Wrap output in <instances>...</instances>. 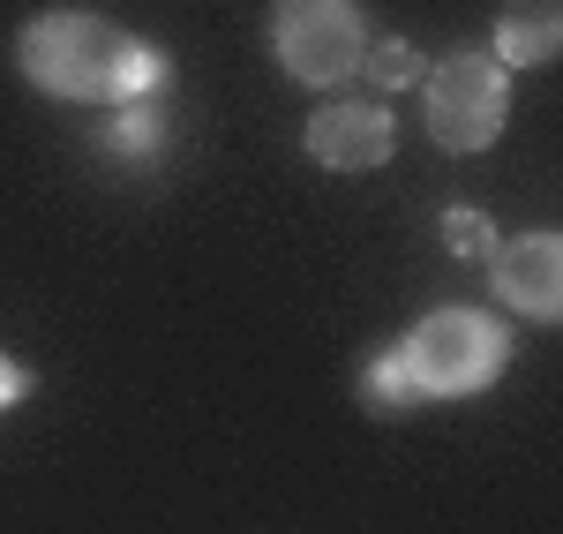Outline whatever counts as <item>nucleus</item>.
I'll use <instances>...</instances> for the list:
<instances>
[{
  "instance_id": "f03ea898",
  "label": "nucleus",
  "mask_w": 563,
  "mask_h": 534,
  "mask_svg": "<svg viewBox=\"0 0 563 534\" xmlns=\"http://www.w3.org/2000/svg\"><path fill=\"white\" fill-rule=\"evenodd\" d=\"M398 361H406V377H413L421 400H474V392H488L504 377L511 339L481 309H435L398 339Z\"/></svg>"
},
{
  "instance_id": "7ed1b4c3",
  "label": "nucleus",
  "mask_w": 563,
  "mask_h": 534,
  "mask_svg": "<svg viewBox=\"0 0 563 534\" xmlns=\"http://www.w3.org/2000/svg\"><path fill=\"white\" fill-rule=\"evenodd\" d=\"M421 113H429V135L451 159H474L511 121V68L496 53H451L443 68H429Z\"/></svg>"
},
{
  "instance_id": "20e7f679",
  "label": "nucleus",
  "mask_w": 563,
  "mask_h": 534,
  "mask_svg": "<svg viewBox=\"0 0 563 534\" xmlns=\"http://www.w3.org/2000/svg\"><path fill=\"white\" fill-rule=\"evenodd\" d=\"M271 45L286 61V76L331 90L361 76V53H368V23L353 0H278L271 8Z\"/></svg>"
},
{
  "instance_id": "0eeeda50",
  "label": "nucleus",
  "mask_w": 563,
  "mask_h": 534,
  "mask_svg": "<svg viewBox=\"0 0 563 534\" xmlns=\"http://www.w3.org/2000/svg\"><path fill=\"white\" fill-rule=\"evenodd\" d=\"M563 45V0H504L496 15V61L504 68H541Z\"/></svg>"
},
{
  "instance_id": "9d476101",
  "label": "nucleus",
  "mask_w": 563,
  "mask_h": 534,
  "mask_svg": "<svg viewBox=\"0 0 563 534\" xmlns=\"http://www.w3.org/2000/svg\"><path fill=\"white\" fill-rule=\"evenodd\" d=\"M361 68H368L376 90H390V84H413L421 76V53L413 45H376V53H361Z\"/></svg>"
},
{
  "instance_id": "1a4fd4ad",
  "label": "nucleus",
  "mask_w": 563,
  "mask_h": 534,
  "mask_svg": "<svg viewBox=\"0 0 563 534\" xmlns=\"http://www.w3.org/2000/svg\"><path fill=\"white\" fill-rule=\"evenodd\" d=\"M113 113H121V121H113V129H106V143H113V151H129V159H151V151H158V106H151V98H143V106H113Z\"/></svg>"
},
{
  "instance_id": "6e6552de",
  "label": "nucleus",
  "mask_w": 563,
  "mask_h": 534,
  "mask_svg": "<svg viewBox=\"0 0 563 534\" xmlns=\"http://www.w3.org/2000/svg\"><path fill=\"white\" fill-rule=\"evenodd\" d=\"M361 400L376 406V414H406V406H421V392H413V377H406L398 347H390V355H376L368 369H361Z\"/></svg>"
},
{
  "instance_id": "39448f33",
  "label": "nucleus",
  "mask_w": 563,
  "mask_h": 534,
  "mask_svg": "<svg viewBox=\"0 0 563 534\" xmlns=\"http://www.w3.org/2000/svg\"><path fill=\"white\" fill-rule=\"evenodd\" d=\"M398 129H390V106L376 98H331L316 121H308V159L316 166H331V174H368V166H384Z\"/></svg>"
},
{
  "instance_id": "f8f14e48",
  "label": "nucleus",
  "mask_w": 563,
  "mask_h": 534,
  "mask_svg": "<svg viewBox=\"0 0 563 534\" xmlns=\"http://www.w3.org/2000/svg\"><path fill=\"white\" fill-rule=\"evenodd\" d=\"M23 392H31V377H23V369H15V361L0 355V414H8V406L23 400Z\"/></svg>"
},
{
  "instance_id": "423d86ee",
  "label": "nucleus",
  "mask_w": 563,
  "mask_h": 534,
  "mask_svg": "<svg viewBox=\"0 0 563 534\" xmlns=\"http://www.w3.org/2000/svg\"><path fill=\"white\" fill-rule=\"evenodd\" d=\"M488 279L533 324H556L563 316V241L556 233H519V241L488 249Z\"/></svg>"
},
{
  "instance_id": "f257e3e1",
  "label": "nucleus",
  "mask_w": 563,
  "mask_h": 534,
  "mask_svg": "<svg viewBox=\"0 0 563 534\" xmlns=\"http://www.w3.org/2000/svg\"><path fill=\"white\" fill-rule=\"evenodd\" d=\"M15 68L45 90V98H84V106H143L166 84V53L129 39L106 15H38L15 39Z\"/></svg>"
},
{
  "instance_id": "9b49d317",
  "label": "nucleus",
  "mask_w": 563,
  "mask_h": 534,
  "mask_svg": "<svg viewBox=\"0 0 563 534\" xmlns=\"http://www.w3.org/2000/svg\"><path fill=\"white\" fill-rule=\"evenodd\" d=\"M451 249H488V226H481L466 204H451Z\"/></svg>"
}]
</instances>
